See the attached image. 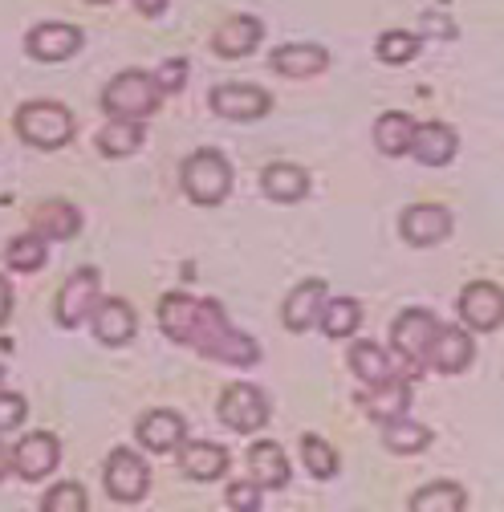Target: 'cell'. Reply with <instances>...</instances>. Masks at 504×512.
<instances>
[{"label": "cell", "instance_id": "6da1fadb", "mask_svg": "<svg viewBox=\"0 0 504 512\" xmlns=\"http://www.w3.org/2000/svg\"><path fill=\"white\" fill-rule=\"evenodd\" d=\"M159 326H163V334L171 342L192 346L196 354H204L212 362H224V366H257L261 362L257 338L232 330V322H228V313H224L220 301L167 293L159 301Z\"/></svg>", "mask_w": 504, "mask_h": 512}, {"label": "cell", "instance_id": "7a4b0ae2", "mask_svg": "<svg viewBox=\"0 0 504 512\" xmlns=\"http://www.w3.org/2000/svg\"><path fill=\"white\" fill-rule=\"evenodd\" d=\"M179 179H183L187 200L200 204V208L224 204V196L232 191V167H228V159L220 151H196V155H187Z\"/></svg>", "mask_w": 504, "mask_h": 512}, {"label": "cell", "instance_id": "3957f363", "mask_svg": "<svg viewBox=\"0 0 504 512\" xmlns=\"http://www.w3.org/2000/svg\"><path fill=\"white\" fill-rule=\"evenodd\" d=\"M17 135L37 151H57L74 139V114L61 102H25L17 110Z\"/></svg>", "mask_w": 504, "mask_h": 512}, {"label": "cell", "instance_id": "277c9868", "mask_svg": "<svg viewBox=\"0 0 504 512\" xmlns=\"http://www.w3.org/2000/svg\"><path fill=\"white\" fill-rule=\"evenodd\" d=\"M159 86H155V78L151 74H143V70H126V74H118L106 90H102V110L110 114V118H147V114H155L159 110Z\"/></svg>", "mask_w": 504, "mask_h": 512}, {"label": "cell", "instance_id": "5b68a950", "mask_svg": "<svg viewBox=\"0 0 504 512\" xmlns=\"http://www.w3.org/2000/svg\"><path fill=\"white\" fill-rule=\"evenodd\" d=\"M102 484H106L110 500L139 504L151 488V468L139 452H131V447H114V452L106 456V468H102Z\"/></svg>", "mask_w": 504, "mask_h": 512}, {"label": "cell", "instance_id": "8992f818", "mask_svg": "<svg viewBox=\"0 0 504 512\" xmlns=\"http://www.w3.org/2000/svg\"><path fill=\"white\" fill-rule=\"evenodd\" d=\"M216 411H220V423L236 435H252L269 423V399L257 387H248V382H232V387L220 395Z\"/></svg>", "mask_w": 504, "mask_h": 512}, {"label": "cell", "instance_id": "52a82bcc", "mask_svg": "<svg viewBox=\"0 0 504 512\" xmlns=\"http://www.w3.org/2000/svg\"><path fill=\"white\" fill-rule=\"evenodd\" d=\"M98 301V269H78L66 277V285L57 289V301H53V317L61 330H78L90 309Z\"/></svg>", "mask_w": 504, "mask_h": 512}, {"label": "cell", "instance_id": "ba28073f", "mask_svg": "<svg viewBox=\"0 0 504 512\" xmlns=\"http://www.w3.org/2000/svg\"><path fill=\"white\" fill-rule=\"evenodd\" d=\"M460 322L476 334H492L504 322V289L492 281H472L460 293Z\"/></svg>", "mask_w": 504, "mask_h": 512}, {"label": "cell", "instance_id": "9c48e42d", "mask_svg": "<svg viewBox=\"0 0 504 512\" xmlns=\"http://www.w3.org/2000/svg\"><path fill=\"white\" fill-rule=\"evenodd\" d=\"M208 102H212V110L220 118H232V122H257V118H265L273 110L269 90L248 86V82H224V86H216L208 94Z\"/></svg>", "mask_w": 504, "mask_h": 512}, {"label": "cell", "instance_id": "30bf717a", "mask_svg": "<svg viewBox=\"0 0 504 512\" xmlns=\"http://www.w3.org/2000/svg\"><path fill=\"white\" fill-rule=\"evenodd\" d=\"M435 330H439L435 313H427V309H407V313L395 317V326H391V346H395V354H399L403 362H415V366H419V362L427 358V346H431Z\"/></svg>", "mask_w": 504, "mask_h": 512}, {"label": "cell", "instance_id": "8fae6325", "mask_svg": "<svg viewBox=\"0 0 504 512\" xmlns=\"http://www.w3.org/2000/svg\"><path fill=\"white\" fill-rule=\"evenodd\" d=\"M82 29L70 25V21H45V25H33L29 37H25V49L37 57V61H70L78 49H82Z\"/></svg>", "mask_w": 504, "mask_h": 512}, {"label": "cell", "instance_id": "7c38bea8", "mask_svg": "<svg viewBox=\"0 0 504 512\" xmlns=\"http://www.w3.org/2000/svg\"><path fill=\"white\" fill-rule=\"evenodd\" d=\"M9 456H13V468L21 480H45L61 464V443L49 431H29L17 443V452H9Z\"/></svg>", "mask_w": 504, "mask_h": 512}, {"label": "cell", "instance_id": "4fadbf2b", "mask_svg": "<svg viewBox=\"0 0 504 512\" xmlns=\"http://www.w3.org/2000/svg\"><path fill=\"white\" fill-rule=\"evenodd\" d=\"M472 358H476V346H472V334H468V330H460V326H439L435 338H431V346H427V358H423V362H431V370H439V374H460V370L472 366Z\"/></svg>", "mask_w": 504, "mask_h": 512}, {"label": "cell", "instance_id": "5bb4252c", "mask_svg": "<svg viewBox=\"0 0 504 512\" xmlns=\"http://www.w3.org/2000/svg\"><path fill=\"white\" fill-rule=\"evenodd\" d=\"M399 232L407 244L415 248H431L439 240H448L452 232V212L439 208V204H411L403 216H399Z\"/></svg>", "mask_w": 504, "mask_h": 512}, {"label": "cell", "instance_id": "9a60e30c", "mask_svg": "<svg viewBox=\"0 0 504 512\" xmlns=\"http://www.w3.org/2000/svg\"><path fill=\"white\" fill-rule=\"evenodd\" d=\"M456 131L448 122H415L411 131V155L423 163V167H448L456 159Z\"/></svg>", "mask_w": 504, "mask_h": 512}, {"label": "cell", "instance_id": "2e32d148", "mask_svg": "<svg viewBox=\"0 0 504 512\" xmlns=\"http://www.w3.org/2000/svg\"><path fill=\"white\" fill-rule=\"evenodd\" d=\"M94 334L102 346H126L135 338V309L126 305L122 297H106V301H94Z\"/></svg>", "mask_w": 504, "mask_h": 512}, {"label": "cell", "instance_id": "e0dca14e", "mask_svg": "<svg viewBox=\"0 0 504 512\" xmlns=\"http://www.w3.org/2000/svg\"><path fill=\"white\" fill-rule=\"evenodd\" d=\"M322 305H326V281H301V285L285 297V309H281L285 330L305 334L309 326H318Z\"/></svg>", "mask_w": 504, "mask_h": 512}, {"label": "cell", "instance_id": "ac0fdd59", "mask_svg": "<svg viewBox=\"0 0 504 512\" xmlns=\"http://www.w3.org/2000/svg\"><path fill=\"white\" fill-rule=\"evenodd\" d=\"M175 452H179V468L192 476V480H204V484H208V480H220V476L228 472V464H232L224 447H220V443H208V439L179 443Z\"/></svg>", "mask_w": 504, "mask_h": 512}, {"label": "cell", "instance_id": "d6986e66", "mask_svg": "<svg viewBox=\"0 0 504 512\" xmlns=\"http://www.w3.org/2000/svg\"><path fill=\"white\" fill-rule=\"evenodd\" d=\"M261 37H265V25H261L257 17H228V21L212 33V49H216L220 57L236 61V57H248L252 49H257Z\"/></svg>", "mask_w": 504, "mask_h": 512}, {"label": "cell", "instance_id": "ffe728a7", "mask_svg": "<svg viewBox=\"0 0 504 512\" xmlns=\"http://www.w3.org/2000/svg\"><path fill=\"white\" fill-rule=\"evenodd\" d=\"M269 66L285 78H309V74H322L330 66V53L322 45H309V41H293V45H281L273 49Z\"/></svg>", "mask_w": 504, "mask_h": 512}, {"label": "cell", "instance_id": "44dd1931", "mask_svg": "<svg viewBox=\"0 0 504 512\" xmlns=\"http://www.w3.org/2000/svg\"><path fill=\"white\" fill-rule=\"evenodd\" d=\"M244 460H248V476H252V484H257L261 492H265V488H285V484H289V460H285V452H281V443H269V439L252 443Z\"/></svg>", "mask_w": 504, "mask_h": 512}, {"label": "cell", "instance_id": "7402d4cb", "mask_svg": "<svg viewBox=\"0 0 504 512\" xmlns=\"http://www.w3.org/2000/svg\"><path fill=\"white\" fill-rule=\"evenodd\" d=\"M261 187L273 204H301L309 196V171L297 163H273V167H265Z\"/></svg>", "mask_w": 504, "mask_h": 512}, {"label": "cell", "instance_id": "603a6c76", "mask_svg": "<svg viewBox=\"0 0 504 512\" xmlns=\"http://www.w3.org/2000/svg\"><path fill=\"white\" fill-rule=\"evenodd\" d=\"M139 443L147 447V452H175V447L183 443L187 435V423L175 415V411H147L139 419Z\"/></svg>", "mask_w": 504, "mask_h": 512}, {"label": "cell", "instance_id": "cb8c5ba5", "mask_svg": "<svg viewBox=\"0 0 504 512\" xmlns=\"http://www.w3.org/2000/svg\"><path fill=\"white\" fill-rule=\"evenodd\" d=\"M362 407H366L370 419L391 423V419H399V415L411 411V387H407V382H395V378L374 382L370 395H362Z\"/></svg>", "mask_w": 504, "mask_h": 512}, {"label": "cell", "instance_id": "d4e9b609", "mask_svg": "<svg viewBox=\"0 0 504 512\" xmlns=\"http://www.w3.org/2000/svg\"><path fill=\"white\" fill-rule=\"evenodd\" d=\"M78 228H82V212L66 200H49L33 212V232L45 240H70L78 236Z\"/></svg>", "mask_w": 504, "mask_h": 512}, {"label": "cell", "instance_id": "484cf974", "mask_svg": "<svg viewBox=\"0 0 504 512\" xmlns=\"http://www.w3.org/2000/svg\"><path fill=\"white\" fill-rule=\"evenodd\" d=\"M143 139H147V131L139 126V118H110L98 135V151L110 159H126L143 147Z\"/></svg>", "mask_w": 504, "mask_h": 512}, {"label": "cell", "instance_id": "4316f807", "mask_svg": "<svg viewBox=\"0 0 504 512\" xmlns=\"http://www.w3.org/2000/svg\"><path fill=\"white\" fill-rule=\"evenodd\" d=\"M411 131H415V118L411 114L387 110V114H378V122H374V147L383 151V155H407Z\"/></svg>", "mask_w": 504, "mask_h": 512}, {"label": "cell", "instance_id": "83f0119b", "mask_svg": "<svg viewBox=\"0 0 504 512\" xmlns=\"http://www.w3.org/2000/svg\"><path fill=\"white\" fill-rule=\"evenodd\" d=\"M383 443H387V452H395V456H415L431 443V427L399 415V419L383 423Z\"/></svg>", "mask_w": 504, "mask_h": 512}, {"label": "cell", "instance_id": "f1b7e54d", "mask_svg": "<svg viewBox=\"0 0 504 512\" xmlns=\"http://www.w3.org/2000/svg\"><path fill=\"white\" fill-rule=\"evenodd\" d=\"M464 508H468V492L452 480L427 484L411 496V512H464Z\"/></svg>", "mask_w": 504, "mask_h": 512}, {"label": "cell", "instance_id": "f546056e", "mask_svg": "<svg viewBox=\"0 0 504 512\" xmlns=\"http://www.w3.org/2000/svg\"><path fill=\"white\" fill-rule=\"evenodd\" d=\"M350 370L366 382V387L395 378V366H391L387 350H383V346H374V342H354V346H350Z\"/></svg>", "mask_w": 504, "mask_h": 512}, {"label": "cell", "instance_id": "4dcf8cb0", "mask_svg": "<svg viewBox=\"0 0 504 512\" xmlns=\"http://www.w3.org/2000/svg\"><path fill=\"white\" fill-rule=\"evenodd\" d=\"M358 322H362V305L354 301V297H334V301H326L322 305V317H318V326L326 330V338H350L354 330H358Z\"/></svg>", "mask_w": 504, "mask_h": 512}, {"label": "cell", "instance_id": "1f68e13d", "mask_svg": "<svg viewBox=\"0 0 504 512\" xmlns=\"http://www.w3.org/2000/svg\"><path fill=\"white\" fill-rule=\"evenodd\" d=\"M301 456H305L309 476H318V480H334L338 468H342L338 452H334L326 439H318V435H301Z\"/></svg>", "mask_w": 504, "mask_h": 512}, {"label": "cell", "instance_id": "d6a6232c", "mask_svg": "<svg viewBox=\"0 0 504 512\" xmlns=\"http://www.w3.org/2000/svg\"><path fill=\"white\" fill-rule=\"evenodd\" d=\"M41 265H45V236L25 232V236H17V240L9 244V269H17V273H37Z\"/></svg>", "mask_w": 504, "mask_h": 512}, {"label": "cell", "instance_id": "836d02e7", "mask_svg": "<svg viewBox=\"0 0 504 512\" xmlns=\"http://www.w3.org/2000/svg\"><path fill=\"white\" fill-rule=\"evenodd\" d=\"M419 49H423V41L415 33H403V29H391V33L378 37V57H383L387 66H407Z\"/></svg>", "mask_w": 504, "mask_h": 512}, {"label": "cell", "instance_id": "e575fe53", "mask_svg": "<svg viewBox=\"0 0 504 512\" xmlns=\"http://www.w3.org/2000/svg\"><path fill=\"white\" fill-rule=\"evenodd\" d=\"M41 508H45V512H86L90 500H86V488H82V484L61 480V484H53V488L45 492Z\"/></svg>", "mask_w": 504, "mask_h": 512}, {"label": "cell", "instance_id": "d590c367", "mask_svg": "<svg viewBox=\"0 0 504 512\" xmlns=\"http://www.w3.org/2000/svg\"><path fill=\"white\" fill-rule=\"evenodd\" d=\"M151 78H155L159 94H179V90L187 86V61H183V57H171V61H163V66H159Z\"/></svg>", "mask_w": 504, "mask_h": 512}, {"label": "cell", "instance_id": "8d00e7d4", "mask_svg": "<svg viewBox=\"0 0 504 512\" xmlns=\"http://www.w3.org/2000/svg\"><path fill=\"white\" fill-rule=\"evenodd\" d=\"M29 415V403L21 395H0V435L5 431H17Z\"/></svg>", "mask_w": 504, "mask_h": 512}, {"label": "cell", "instance_id": "74e56055", "mask_svg": "<svg viewBox=\"0 0 504 512\" xmlns=\"http://www.w3.org/2000/svg\"><path fill=\"white\" fill-rule=\"evenodd\" d=\"M228 508H248V512H257L261 508V488L257 484H244V480H236L232 488H228Z\"/></svg>", "mask_w": 504, "mask_h": 512}, {"label": "cell", "instance_id": "f35d334b", "mask_svg": "<svg viewBox=\"0 0 504 512\" xmlns=\"http://www.w3.org/2000/svg\"><path fill=\"white\" fill-rule=\"evenodd\" d=\"M9 317H13V285L0 277V326H5Z\"/></svg>", "mask_w": 504, "mask_h": 512}, {"label": "cell", "instance_id": "ab89813d", "mask_svg": "<svg viewBox=\"0 0 504 512\" xmlns=\"http://www.w3.org/2000/svg\"><path fill=\"white\" fill-rule=\"evenodd\" d=\"M135 9H139L143 17H159V13L167 9V0H135Z\"/></svg>", "mask_w": 504, "mask_h": 512}, {"label": "cell", "instance_id": "60d3db41", "mask_svg": "<svg viewBox=\"0 0 504 512\" xmlns=\"http://www.w3.org/2000/svg\"><path fill=\"white\" fill-rule=\"evenodd\" d=\"M9 472H13V456H9V447L0 443V480H5Z\"/></svg>", "mask_w": 504, "mask_h": 512}, {"label": "cell", "instance_id": "b9f144b4", "mask_svg": "<svg viewBox=\"0 0 504 512\" xmlns=\"http://www.w3.org/2000/svg\"><path fill=\"white\" fill-rule=\"evenodd\" d=\"M90 5H110V0H90Z\"/></svg>", "mask_w": 504, "mask_h": 512}, {"label": "cell", "instance_id": "7bdbcfd3", "mask_svg": "<svg viewBox=\"0 0 504 512\" xmlns=\"http://www.w3.org/2000/svg\"><path fill=\"white\" fill-rule=\"evenodd\" d=\"M0 382H5V366H0Z\"/></svg>", "mask_w": 504, "mask_h": 512}]
</instances>
